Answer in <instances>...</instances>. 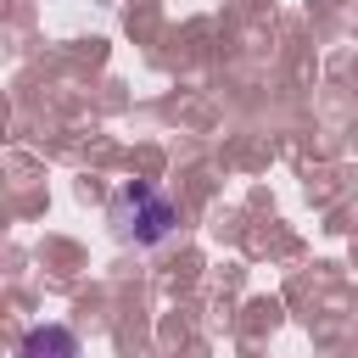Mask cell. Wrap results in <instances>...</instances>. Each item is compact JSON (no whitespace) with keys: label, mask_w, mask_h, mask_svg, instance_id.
<instances>
[{"label":"cell","mask_w":358,"mask_h":358,"mask_svg":"<svg viewBox=\"0 0 358 358\" xmlns=\"http://www.w3.org/2000/svg\"><path fill=\"white\" fill-rule=\"evenodd\" d=\"M112 224H117V235L134 241V246H162V241L179 229V207H173L162 190H151V185H123V190L112 196Z\"/></svg>","instance_id":"1"},{"label":"cell","mask_w":358,"mask_h":358,"mask_svg":"<svg viewBox=\"0 0 358 358\" xmlns=\"http://www.w3.org/2000/svg\"><path fill=\"white\" fill-rule=\"evenodd\" d=\"M17 358H84V352H78V336L67 324H39V330H28Z\"/></svg>","instance_id":"2"}]
</instances>
